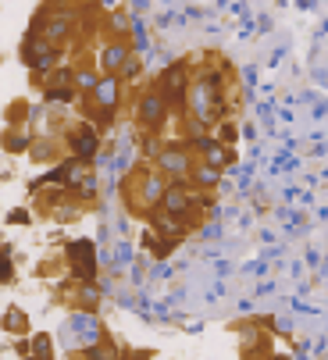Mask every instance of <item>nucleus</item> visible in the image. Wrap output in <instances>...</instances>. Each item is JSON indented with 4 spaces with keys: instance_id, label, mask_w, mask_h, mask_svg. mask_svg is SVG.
<instances>
[{
    "instance_id": "nucleus-14",
    "label": "nucleus",
    "mask_w": 328,
    "mask_h": 360,
    "mask_svg": "<svg viewBox=\"0 0 328 360\" xmlns=\"http://www.w3.org/2000/svg\"><path fill=\"white\" fill-rule=\"evenodd\" d=\"M43 97H47V103H75L79 90L75 86H47Z\"/></svg>"
},
{
    "instance_id": "nucleus-12",
    "label": "nucleus",
    "mask_w": 328,
    "mask_h": 360,
    "mask_svg": "<svg viewBox=\"0 0 328 360\" xmlns=\"http://www.w3.org/2000/svg\"><path fill=\"white\" fill-rule=\"evenodd\" d=\"M100 79H104V75H96V72H90V68H79V72H75V90L86 93V97H93V90L100 86Z\"/></svg>"
},
{
    "instance_id": "nucleus-17",
    "label": "nucleus",
    "mask_w": 328,
    "mask_h": 360,
    "mask_svg": "<svg viewBox=\"0 0 328 360\" xmlns=\"http://www.w3.org/2000/svg\"><path fill=\"white\" fill-rule=\"evenodd\" d=\"M29 346H32V357H39V360H50V357H54V353H50V350H54L50 335H32Z\"/></svg>"
},
{
    "instance_id": "nucleus-13",
    "label": "nucleus",
    "mask_w": 328,
    "mask_h": 360,
    "mask_svg": "<svg viewBox=\"0 0 328 360\" xmlns=\"http://www.w3.org/2000/svg\"><path fill=\"white\" fill-rule=\"evenodd\" d=\"M29 146H32V136H29L25 125L8 132V154H22V150H29Z\"/></svg>"
},
{
    "instance_id": "nucleus-20",
    "label": "nucleus",
    "mask_w": 328,
    "mask_h": 360,
    "mask_svg": "<svg viewBox=\"0 0 328 360\" xmlns=\"http://www.w3.org/2000/svg\"><path fill=\"white\" fill-rule=\"evenodd\" d=\"M218 139L232 146V143L239 139V129H236V125H232V121H221V125H218Z\"/></svg>"
},
{
    "instance_id": "nucleus-19",
    "label": "nucleus",
    "mask_w": 328,
    "mask_h": 360,
    "mask_svg": "<svg viewBox=\"0 0 328 360\" xmlns=\"http://www.w3.org/2000/svg\"><path fill=\"white\" fill-rule=\"evenodd\" d=\"M32 157H36V161H50V157H54V143H50V139L32 143Z\"/></svg>"
},
{
    "instance_id": "nucleus-18",
    "label": "nucleus",
    "mask_w": 328,
    "mask_h": 360,
    "mask_svg": "<svg viewBox=\"0 0 328 360\" xmlns=\"http://www.w3.org/2000/svg\"><path fill=\"white\" fill-rule=\"evenodd\" d=\"M86 360H121L114 346H90L86 350Z\"/></svg>"
},
{
    "instance_id": "nucleus-2",
    "label": "nucleus",
    "mask_w": 328,
    "mask_h": 360,
    "mask_svg": "<svg viewBox=\"0 0 328 360\" xmlns=\"http://www.w3.org/2000/svg\"><path fill=\"white\" fill-rule=\"evenodd\" d=\"M168 97H164L161 90H147L139 97V103H136V118H139V125H147V129H157V125H164L168 121Z\"/></svg>"
},
{
    "instance_id": "nucleus-11",
    "label": "nucleus",
    "mask_w": 328,
    "mask_h": 360,
    "mask_svg": "<svg viewBox=\"0 0 328 360\" xmlns=\"http://www.w3.org/2000/svg\"><path fill=\"white\" fill-rule=\"evenodd\" d=\"M189 182H193L196 189H214V186L221 182V168L196 161V164H193V172H189Z\"/></svg>"
},
{
    "instance_id": "nucleus-4",
    "label": "nucleus",
    "mask_w": 328,
    "mask_h": 360,
    "mask_svg": "<svg viewBox=\"0 0 328 360\" xmlns=\"http://www.w3.org/2000/svg\"><path fill=\"white\" fill-rule=\"evenodd\" d=\"M72 26H75V18H72L68 11L39 14L36 22H32V29H39V36H43V39H50L54 47H57V43H65V39L72 36Z\"/></svg>"
},
{
    "instance_id": "nucleus-21",
    "label": "nucleus",
    "mask_w": 328,
    "mask_h": 360,
    "mask_svg": "<svg viewBox=\"0 0 328 360\" xmlns=\"http://www.w3.org/2000/svg\"><path fill=\"white\" fill-rule=\"evenodd\" d=\"M79 296H82V303H86V310H93V307H96V289H93V282H82Z\"/></svg>"
},
{
    "instance_id": "nucleus-10",
    "label": "nucleus",
    "mask_w": 328,
    "mask_h": 360,
    "mask_svg": "<svg viewBox=\"0 0 328 360\" xmlns=\"http://www.w3.org/2000/svg\"><path fill=\"white\" fill-rule=\"evenodd\" d=\"M118 93H121V79H118V75H104L90 100H93V108H114V103H118Z\"/></svg>"
},
{
    "instance_id": "nucleus-6",
    "label": "nucleus",
    "mask_w": 328,
    "mask_h": 360,
    "mask_svg": "<svg viewBox=\"0 0 328 360\" xmlns=\"http://www.w3.org/2000/svg\"><path fill=\"white\" fill-rule=\"evenodd\" d=\"M189 72H186V65H172L168 72L161 75V93L168 97V103H182L189 97Z\"/></svg>"
},
{
    "instance_id": "nucleus-8",
    "label": "nucleus",
    "mask_w": 328,
    "mask_h": 360,
    "mask_svg": "<svg viewBox=\"0 0 328 360\" xmlns=\"http://www.w3.org/2000/svg\"><path fill=\"white\" fill-rule=\"evenodd\" d=\"M129 57H132L129 43H125V39H114V43H107L104 54H100V68H107V75H118Z\"/></svg>"
},
{
    "instance_id": "nucleus-3",
    "label": "nucleus",
    "mask_w": 328,
    "mask_h": 360,
    "mask_svg": "<svg viewBox=\"0 0 328 360\" xmlns=\"http://www.w3.org/2000/svg\"><path fill=\"white\" fill-rule=\"evenodd\" d=\"M68 261H72V274L79 282H93L96 279V257H93V243L90 239H75L68 243Z\"/></svg>"
},
{
    "instance_id": "nucleus-9",
    "label": "nucleus",
    "mask_w": 328,
    "mask_h": 360,
    "mask_svg": "<svg viewBox=\"0 0 328 360\" xmlns=\"http://www.w3.org/2000/svg\"><path fill=\"white\" fill-rule=\"evenodd\" d=\"M68 146H72L75 157H86L90 161L96 154V132H93V125H79V129H72Z\"/></svg>"
},
{
    "instance_id": "nucleus-25",
    "label": "nucleus",
    "mask_w": 328,
    "mask_h": 360,
    "mask_svg": "<svg viewBox=\"0 0 328 360\" xmlns=\"http://www.w3.org/2000/svg\"><path fill=\"white\" fill-rule=\"evenodd\" d=\"M22 360H39V357H22Z\"/></svg>"
},
{
    "instance_id": "nucleus-5",
    "label": "nucleus",
    "mask_w": 328,
    "mask_h": 360,
    "mask_svg": "<svg viewBox=\"0 0 328 360\" xmlns=\"http://www.w3.org/2000/svg\"><path fill=\"white\" fill-rule=\"evenodd\" d=\"M147 214H150L154 232H161V239H182L189 232V218H182V214H172V210H161V207L147 210Z\"/></svg>"
},
{
    "instance_id": "nucleus-1",
    "label": "nucleus",
    "mask_w": 328,
    "mask_h": 360,
    "mask_svg": "<svg viewBox=\"0 0 328 360\" xmlns=\"http://www.w3.org/2000/svg\"><path fill=\"white\" fill-rule=\"evenodd\" d=\"M193 154L189 146H164L157 154V172H164L172 182H189V172H193Z\"/></svg>"
},
{
    "instance_id": "nucleus-16",
    "label": "nucleus",
    "mask_w": 328,
    "mask_h": 360,
    "mask_svg": "<svg viewBox=\"0 0 328 360\" xmlns=\"http://www.w3.org/2000/svg\"><path fill=\"white\" fill-rule=\"evenodd\" d=\"M107 29L118 32V36H125V32L132 29V18H129L125 11H111V14H107Z\"/></svg>"
},
{
    "instance_id": "nucleus-24",
    "label": "nucleus",
    "mask_w": 328,
    "mask_h": 360,
    "mask_svg": "<svg viewBox=\"0 0 328 360\" xmlns=\"http://www.w3.org/2000/svg\"><path fill=\"white\" fill-rule=\"evenodd\" d=\"M100 8H104V11L111 14V8H118V0H100Z\"/></svg>"
},
{
    "instance_id": "nucleus-15",
    "label": "nucleus",
    "mask_w": 328,
    "mask_h": 360,
    "mask_svg": "<svg viewBox=\"0 0 328 360\" xmlns=\"http://www.w3.org/2000/svg\"><path fill=\"white\" fill-rule=\"evenodd\" d=\"M4 328L14 332V335H18V332H29V317L18 310V307H8V310H4Z\"/></svg>"
},
{
    "instance_id": "nucleus-22",
    "label": "nucleus",
    "mask_w": 328,
    "mask_h": 360,
    "mask_svg": "<svg viewBox=\"0 0 328 360\" xmlns=\"http://www.w3.org/2000/svg\"><path fill=\"white\" fill-rule=\"evenodd\" d=\"M139 75V57L132 54L129 61H125V65H121V72H118V79H136Z\"/></svg>"
},
{
    "instance_id": "nucleus-7",
    "label": "nucleus",
    "mask_w": 328,
    "mask_h": 360,
    "mask_svg": "<svg viewBox=\"0 0 328 360\" xmlns=\"http://www.w3.org/2000/svg\"><path fill=\"white\" fill-rule=\"evenodd\" d=\"M193 150L200 154L203 164H214V168H225V164H232V161H236V154L229 150V146H225L221 139H211V136L196 139V143H193Z\"/></svg>"
},
{
    "instance_id": "nucleus-23",
    "label": "nucleus",
    "mask_w": 328,
    "mask_h": 360,
    "mask_svg": "<svg viewBox=\"0 0 328 360\" xmlns=\"http://www.w3.org/2000/svg\"><path fill=\"white\" fill-rule=\"evenodd\" d=\"M93 121L96 125H111L114 121V108H93Z\"/></svg>"
}]
</instances>
